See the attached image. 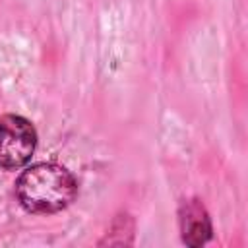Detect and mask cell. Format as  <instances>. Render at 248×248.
Listing matches in <instances>:
<instances>
[{
    "label": "cell",
    "instance_id": "6da1fadb",
    "mask_svg": "<svg viewBox=\"0 0 248 248\" xmlns=\"http://www.w3.org/2000/svg\"><path fill=\"white\" fill-rule=\"evenodd\" d=\"M76 192V178L54 163H39L25 169L16 182L19 203L33 213L60 211L72 203Z\"/></svg>",
    "mask_w": 248,
    "mask_h": 248
},
{
    "label": "cell",
    "instance_id": "7a4b0ae2",
    "mask_svg": "<svg viewBox=\"0 0 248 248\" xmlns=\"http://www.w3.org/2000/svg\"><path fill=\"white\" fill-rule=\"evenodd\" d=\"M37 145V132L29 120L17 114L0 118V169L23 167Z\"/></svg>",
    "mask_w": 248,
    "mask_h": 248
},
{
    "label": "cell",
    "instance_id": "3957f363",
    "mask_svg": "<svg viewBox=\"0 0 248 248\" xmlns=\"http://www.w3.org/2000/svg\"><path fill=\"white\" fill-rule=\"evenodd\" d=\"M182 240L188 246H200L211 236V221L205 207L198 200H188L180 205L178 213Z\"/></svg>",
    "mask_w": 248,
    "mask_h": 248
}]
</instances>
